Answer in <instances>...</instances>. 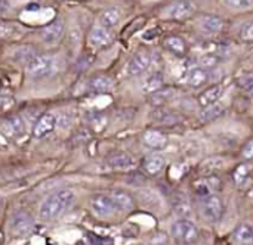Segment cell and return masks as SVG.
<instances>
[{
  "instance_id": "obj_25",
  "label": "cell",
  "mask_w": 253,
  "mask_h": 245,
  "mask_svg": "<svg viewBox=\"0 0 253 245\" xmlns=\"http://www.w3.org/2000/svg\"><path fill=\"white\" fill-rule=\"evenodd\" d=\"M163 167H165V160L160 155H150L144 161V170L151 176L159 175L163 170Z\"/></svg>"
},
{
  "instance_id": "obj_20",
  "label": "cell",
  "mask_w": 253,
  "mask_h": 245,
  "mask_svg": "<svg viewBox=\"0 0 253 245\" xmlns=\"http://www.w3.org/2000/svg\"><path fill=\"white\" fill-rule=\"evenodd\" d=\"M122 19V10L116 6H111L108 9H105L101 16H99V22H101V27L110 30L113 27H116Z\"/></svg>"
},
{
  "instance_id": "obj_15",
  "label": "cell",
  "mask_w": 253,
  "mask_h": 245,
  "mask_svg": "<svg viewBox=\"0 0 253 245\" xmlns=\"http://www.w3.org/2000/svg\"><path fill=\"white\" fill-rule=\"evenodd\" d=\"M114 87V81L108 75H95L87 83V90L90 93H108Z\"/></svg>"
},
{
  "instance_id": "obj_19",
  "label": "cell",
  "mask_w": 253,
  "mask_h": 245,
  "mask_svg": "<svg viewBox=\"0 0 253 245\" xmlns=\"http://www.w3.org/2000/svg\"><path fill=\"white\" fill-rule=\"evenodd\" d=\"M208 80H209V72H208V70H205L202 67L191 68L185 77L187 84L191 87H202L208 83Z\"/></svg>"
},
{
  "instance_id": "obj_34",
  "label": "cell",
  "mask_w": 253,
  "mask_h": 245,
  "mask_svg": "<svg viewBox=\"0 0 253 245\" xmlns=\"http://www.w3.org/2000/svg\"><path fill=\"white\" fill-rule=\"evenodd\" d=\"M240 86L242 89H245L249 95L253 96V72H249L240 78Z\"/></svg>"
},
{
  "instance_id": "obj_35",
  "label": "cell",
  "mask_w": 253,
  "mask_h": 245,
  "mask_svg": "<svg viewBox=\"0 0 253 245\" xmlns=\"http://www.w3.org/2000/svg\"><path fill=\"white\" fill-rule=\"evenodd\" d=\"M15 25L0 21V38H9L12 34H15Z\"/></svg>"
},
{
  "instance_id": "obj_32",
  "label": "cell",
  "mask_w": 253,
  "mask_h": 245,
  "mask_svg": "<svg viewBox=\"0 0 253 245\" xmlns=\"http://www.w3.org/2000/svg\"><path fill=\"white\" fill-rule=\"evenodd\" d=\"M73 121H74V118H73V114L71 112H61L58 117H56V126L59 127V129H62V130H68L71 126H73Z\"/></svg>"
},
{
  "instance_id": "obj_26",
  "label": "cell",
  "mask_w": 253,
  "mask_h": 245,
  "mask_svg": "<svg viewBox=\"0 0 253 245\" xmlns=\"http://www.w3.org/2000/svg\"><path fill=\"white\" fill-rule=\"evenodd\" d=\"M153 120L160 123V124H173L176 121H179V115L172 112V111H168V109H157L151 114Z\"/></svg>"
},
{
  "instance_id": "obj_8",
  "label": "cell",
  "mask_w": 253,
  "mask_h": 245,
  "mask_svg": "<svg viewBox=\"0 0 253 245\" xmlns=\"http://www.w3.org/2000/svg\"><path fill=\"white\" fill-rule=\"evenodd\" d=\"M194 7L188 0H176L170 4H168L162 13L165 18H170V19H182L187 18L193 13Z\"/></svg>"
},
{
  "instance_id": "obj_38",
  "label": "cell",
  "mask_w": 253,
  "mask_h": 245,
  "mask_svg": "<svg viewBox=\"0 0 253 245\" xmlns=\"http://www.w3.org/2000/svg\"><path fill=\"white\" fill-rule=\"evenodd\" d=\"M13 105V99L10 96H0V109H9Z\"/></svg>"
},
{
  "instance_id": "obj_22",
  "label": "cell",
  "mask_w": 253,
  "mask_h": 245,
  "mask_svg": "<svg viewBox=\"0 0 253 245\" xmlns=\"http://www.w3.org/2000/svg\"><path fill=\"white\" fill-rule=\"evenodd\" d=\"M163 44H165V47H166L170 53H173V55H176V56H184V55L187 53V44H185V41H184L181 37H178V35H169V37H166Z\"/></svg>"
},
{
  "instance_id": "obj_33",
  "label": "cell",
  "mask_w": 253,
  "mask_h": 245,
  "mask_svg": "<svg viewBox=\"0 0 253 245\" xmlns=\"http://www.w3.org/2000/svg\"><path fill=\"white\" fill-rule=\"evenodd\" d=\"M240 38L245 41H253V21L246 22L245 25H242L240 28Z\"/></svg>"
},
{
  "instance_id": "obj_9",
  "label": "cell",
  "mask_w": 253,
  "mask_h": 245,
  "mask_svg": "<svg viewBox=\"0 0 253 245\" xmlns=\"http://www.w3.org/2000/svg\"><path fill=\"white\" fill-rule=\"evenodd\" d=\"M64 30H65V25H64V21L61 18L52 21L50 24H47L46 27H43L40 30V37L44 43L47 44H55L61 40L62 34H64Z\"/></svg>"
},
{
  "instance_id": "obj_41",
  "label": "cell",
  "mask_w": 253,
  "mask_h": 245,
  "mask_svg": "<svg viewBox=\"0 0 253 245\" xmlns=\"http://www.w3.org/2000/svg\"><path fill=\"white\" fill-rule=\"evenodd\" d=\"M61 1H64V0H61Z\"/></svg>"
},
{
  "instance_id": "obj_36",
  "label": "cell",
  "mask_w": 253,
  "mask_h": 245,
  "mask_svg": "<svg viewBox=\"0 0 253 245\" xmlns=\"http://www.w3.org/2000/svg\"><path fill=\"white\" fill-rule=\"evenodd\" d=\"M196 192H197V195L203 200V198H206V197L212 195V186H211V185H208V182H202L200 185H197Z\"/></svg>"
},
{
  "instance_id": "obj_14",
  "label": "cell",
  "mask_w": 253,
  "mask_h": 245,
  "mask_svg": "<svg viewBox=\"0 0 253 245\" xmlns=\"http://www.w3.org/2000/svg\"><path fill=\"white\" fill-rule=\"evenodd\" d=\"M142 142L150 149L162 151L168 145V138L162 132H159V130H147L144 133V136H142Z\"/></svg>"
},
{
  "instance_id": "obj_23",
  "label": "cell",
  "mask_w": 253,
  "mask_h": 245,
  "mask_svg": "<svg viewBox=\"0 0 253 245\" xmlns=\"http://www.w3.org/2000/svg\"><path fill=\"white\" fill-rule=\"evenodd\" d=\"M163 84H165V77H163V74L162 72H153V74H150L147 78H145V81H144V84H142V90L145 92V93H156L157 90H160V89H163Z\"/></svg>"
},
{
  "instance_id": "obj_28",
  "label": "cell",
  "mask_w": 253,
  "mask_h": 245,
  "mask_svg": "<svg viewBox=\"0 0 253 245\" xmlns=\"http://www.w3.org/2000/svg\"><path fill=\"white\" fill-rule=\"evenodd\" d=\"M172 96H173V90L172 89H160L156 93H151L150 102L154 106H160V105H165Z\"/></svg>"
},
{
  "instance_id": "obj_27",
  "label": "cell",
  "mask_w": 253,
  "mask_h": 245,
  "mask_svg": "<svg viewBox=\"0 0 253 245\" xmlns=\"http://www.w3.org/2000/svg\"><path fill=\"white\" fill-rule=\"evenodd\" d=\"M36 49L33 46H22L13 52V59L18 64H28L36 56Z\"/></svg>"
},
{
  "instance_id": "obj_6",
  "label": "cell",
  "mask_w": 253,
  "mask_h": 245,
  "mask_svg": "<svg viewBox=\"0 0 253 245\" xmlns=\"http://www.w3.org/2000/svg\"><path fill=\"white\" fill-rule=\"evenodd\" d=\"M90 209L93 211L95 216L101 217V219H107V217H111L117 210H116V206L111 200V197L108 195H95L92 200H90Z\"/></svg>"
},
{
  "instance_id": "obj_7",
  "label": "cell",
  "mask_w": 253,
  "mask_h": 245,
  "mask_svg": "<svg viewBox=\"0 0 253 245\" xmlns=\"http://www.w3.org/2000/svg\"><path fill=\"white\" fill-rule=\"evenodd\" d=\"M151 59L153 58H151V53L148 50H145V49L138 50L132 56V59L129 61V65H127L129 75H141V74H144L150 68Z\"/></svg>"
},
{
  "instance_id": "obj_29",
  "label": "cell",
  "mask_w": 253,
  "mask_h": 245,
  "mask_svg": "<svg viewBox=\"0 0 253 245\" xmlns=\"http://www.w3.org/2000/svg\"><path fill=\"white\" fill-rule=\"evenodd\" d=\"M251 172H252V167L248 166V164H240L237 167V170L234 172V180L237 185H243L246 183V180L249 179L251 176Z\"/></svg>"
},
{
  "instance_id": "obj_3",
  "label": "cell",
  "mask_w": 253,
  "mask_h": 245,
  "mask_svg": "<svg viewBox=\"0 0 253 245\" xmlns=\"http://www.w3.org/2000/svg\"><path fill=\"white\" fill-rule=\"evenodd\" d=\"M55 70V59L50 55H36L27 64V74L33 78H42L52 74Z\"/></svg>"
},
{
  "instance_id": "obj_39",
  "label": "cell",
  "mask_w": 253,
  "mask_h": 245,
  "mask_svg": "<svg viewBox=\"0 0 253 245\" xmlns=\"http://www.w3.org/2000/svg\"><path fill=\"white\" fill-rule=\"evenodd\" d=\"M157 34H159V30H151V31H148V33L144 34V38L145 40H153V37H156Z\"/></svg>"
},
{
  "instance_id": "obj_17",
  "label": "cell",
  "mask_w": 253,
  "mask_h": 245,
  "mask_svg": "<svg viewBox=\"0 0 253 245\" xmlns=\"http://www.w3.org/2000/svg\"><path fill=\"white\" fill-rule=\"evenodd\" d=\"M1 130L4 133H7L9 136L18 138V136H21L25 132V123H24V120L21 117L13 115V117H9V118L3 120Z\"/></svg>"
},
{
  "instance_id": "obj_37",
  "label": "cell",
  "mask_w": 253,
  "mask_h": 245,
  "mask_svg": "<svg viewBox=\"0 0 253 245\" xmlns=\"http://www.w3.org/2000/svg\"><path fill=\"white\" fill-rule=\"evenodd\" d=\"M242 155H243V158H246V160H252L253 158V140H249V142L245 145Z\"/></svg>"
},
{
  "instance_id": "obj_2",
  "label": "cell",
  "mask_w": 253,
  "mask_h": 245,
  "mask_svg": "<svg viewBox=\"0 0 253 245\" xmlns=\"http://www.w3.org/2000/svg\"><path fill=\"white\" fill-rule=\"evenodd\" d=\"M172 235L182 245H193L199 240V228L188 219H181L172 225Z\"/></svg>"
},
{
  "instance_id": "obj_11",
  "label": "cell",
  "mask_w": 253,
  "mask_h": 245,
  "mask_svg": "<svg viewBox=\"0 0 253 245\" xmlns=\"http://www.w3.org/2000/svg\"><path fill=\"white\" fill-rule=\"evenodd\" d=\"M55 127H56V115L52 114V112H46V114H43V115L37 120V123L34 124V127H33V135H34V138H37V139H43V138H46L47 135H50V133L55 130Z\"/></svg>"
},
{
  "instance_id": "obj_13",
  "label": "cell",
  "mask_w": 253,
  "mask_h": 245,
  "mask_svg": "<svg viewBox=\"0 0 253 245\" xmlns=\"http://www.w3.org/2000/svg\"><path fill=\"white\" fill-rule=\"evenodd\" d=\"M199 28L205 34H216L224 28V21L216 15H203L199 18Z\"/></svg>"
},
{
  "instance_id": "obj_12",
  "label": "cell",
  "mask_w": 253,
  "mask_h": 245,
  "mask_svg": "<svg viewBox=\"0 0 253 245\" xmlns=\"http://www.w3.org/2000/svg\"><path fill=\"white\" fill-rule=\"evenodd\" d=\"M107 166L113 170L126 172L135 167V160L126 152H114L107 158Z\"/></svg>"
},
{
  "instance_id": "obj_31",
  "label": "cell",
  "mask_w": 253,
  "mask_h": 245,
  "mask_svg": "<svg viewBox=\"0 0 253 245\" xmlns=\"http://www.w3.org/2000/svg\"><path fill=\"white\" fill-rule=\"evenodd\" d=\"M224 4L230 9H236V10H245L253 7V0H222Z\"/></svg>"
},
{
  "instance_id": "obj_30",
  "label": "cell",
  "mask_w": 253,
  "mask_h": 245,
  "mask_svg": "<svg viewBox=\"0 0 253 245\" xmlns=\"http://www.w3.org/2000/svg\"><path fill=\"white\" fill-rule=\"evenodd\" d=\"M87 121L96 132H101L107 124V117L101 112H93V114L87 115Z\"/></svg>"
},
{
  "instance_id": "obj_10",
  "label": "cell",
  "mask_w": 253,
  "mask_h": 245,
  "mask_svg": "<svg viewBox=\"0 0 253 245\" xmlns=\"http://www.w3.org/2000/svg\"><path fill=\"white\" fill-rule=\"evenodd\" d=\"M113 40H114L113 33L104 27H93L87 37V41H89L90 47H93V49L107 47L113 43Z\"/></svg>"
},
{
  "instance_id": "obj_4",
  "label": "cell",
  "mask_w": 253,
  "mask_h": 245,
  "mask_svg": "<svg viewBox=\"0 0 253 245\" xmlns=\"http://www.w3.org/2000/svg\"><path fill=\"white\" fill-rule=\"evenodd\" d=\"M224 211H225V207H224V201L221 197L212 194L206 198H203L202 201V214L206 220L212 222V223H216L222 219L224 216Z\"/></svg>"
},
{
  "instance_id": "obj_40",
  "label": "cell",
  "mask_w": 253,
  "mask_h": 245,
  "mask_svg": "<svg viewBox=\"0 0 253 245\" xmlns=\"http://www.w3.org/2000/svg\"><path fill=\"white\" fill-rule=\"evenodd\" d=\"M0 206H1V200H0Z\"/></svg>"
},
{
  "instance_id": "obj_21",
  "label": "cell",
  "mask_w": 253,
  "mask_h": 245,
  "mask_svg": "<svg viewBox=\"0 0 253 245\" xmlns=\"http://www.w3.org/2000/svg\"><path fill=\"white\" fill-rule=\"evenodd\" d=\"M225 111H227V108H225V105H222V104H213V105H211V106H206V108H203V111L200 112V120L203 121V123H211V121H215V120H218L219 117H222L224 114H225Z\"/></svg>"
},
{
  "instance_id": "obj_24",
  "label": "cell",
  "mask_w": 253,
  "mask_h": 245,
  "mask_svg": "<svg viewBox=\"0 0 253 245\" xmlns=\"http://www.w3.org/2000/svg\"><path fill=\"white\" fill-rule=\"evenodd\" d=\"M234 240L240 245L253 244V226L249 223H242L234 231Z\"/></svg>"
},
{
  "instance_id": "obj_5",
  "label": "cell",
  "mask_w": 253,
  "mask_h": 245,
  "mask_svg": "<svg viewBox=\"0 0 253 245\" xmlns=\"http://www.w3.org/2000/svg\"><path fill=\"white\" fill-rule=\"evenodd\" d=\"M34 229V219L27 211H16L10 219V232L18 238L28 237Z\"/></svg>"
},
{
  "instance_id": "obj_18",
  "label": "cell",
  "mask_w": 253,
  "mask_h": 245,
  "mask_svg": "<svg viewBox=\"0 0 253 245\" xmlns=\"http://www.w3.org/2000/svg\"><path fill=\"white\" fill-rule=\"evenodd\" d=\"M111 200H113L117 211L127 213V211H132L133 207H135L133 198L127 192H125V191H114L111 194Z\"/></svg>"
},
{
  "instance_id": "obj_1",
  "label": "cell",
  "mask_w": 253,
  "mask_h": 245,
  "mask_svg": "<svg viewBox=\"0 0 253 245\" xmlns=\"http://www.w3.org/2000/svg\"><path fill=\"white\" fill-rule=\"evenodd\" d=\"M76 195L70 189H59L50 195H47L40 207H39V216L42 220H55L61 216H64L74 204Z\"/></svg>"
},
{
  "instance_id": "obj_16",
  "label": "cell",
  "mask_w": 253,
  "mask_h": 245,
  "mask_svg": "<svg viewBox=\"0 0 253 245\" xmlns=\"http://www.w3.org/2000/svg\"><path fill=\"white\" fill-rule=\"evenodd\" d=\"M224 95V87L221 84H215V86H211L208 87L206 90H203L200 95H199V104L206 108V106H211L213 104H218L219 99L222 98Z\"/></svg>"
}]
</instances>
